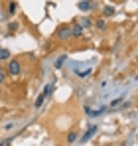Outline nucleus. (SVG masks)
<instances>
[{
  "instance_id": "4",
  "label": "nucleus",
  "mask_w": 138,
  "mask_h": 146,
  "mask_svg": "<svg viewBox=\"0 0 138 146\" xmlns=\"http://www.w3.org/2000/svg\"><path fill=\"white\" fill-rule=\"evenodd\" d=\"M69 32H71V36H81V34H83V26L77 24V22H73L71 28H69Z\"/></svg>"
},
{
  "instance_id": "11",
  "label": "nucleus",
  "mask_w": 138,
  "mask_h": 146,
  "mask_svg": "<svg viewBox=\"0 0 138 146\" xmlns=\"http://www.w3.org/2000/svg\"><path fill=\"white\" fill-rule=\"evenodd\" d=\"M65 59H67V55H61V57H57V61H55V69H59V67L65 63Z\"/></svg>"
},
{
  "instance_id": "3",
  "label": "nucleus",
  "mask_w": 138,
  "mask_h": 146,
  "mask_svg": "<svg viewBox=\"0 0 138 146\" xmlns=\"http://www.w3.org/2000/svg\"><path fill=\"white\" fill-rule=\"evenodd\" d=\"M49 93H51V85H46V87H44V91H42V93L38 95V99H36V109H40V107H42L44 99H46Z\"/></svg>"
},
{
  "instance_id": "2",
  "label": "nucleus",
  "mask_w": 138,
  "mask_h": 146,
  "mask_svg": "<svg viewBox=\"0 0 138 146\" xmlns=\"http://www.w3.org/2000/svg\"><path fill=\"white\" fill-rule=\"evenodd\" d=\"M61 42H65V40H69L71 38V32H69V26H59L57 28V34H55Z\"/></svg>"
},
{
  "instance_id": "14",
  "label": "nucleus",
  "mask_w": 138,
  "mask_h": 146,
  "mask_svg": "<svg viewBox=\"0 0 138 146\" xmlns=\"http://www.w3.org/2000/svg\"><path fill=\"white\" fill-rule=\"evenodd\" d=\"M81 26H85V28H89V26H93V22L89 20V18H81Z\"/></svg>"
},
{
  "instance_id": "8",
  "label": "nucleus",
  "mask_w": 138,
  "mask_h": 146,
  "mask_svg": "<svg viewBox=\"0 0 138 146\" xmlns=\"http://www.w3.org/2000/svg\"><path fill=\"white\" fill-rule=\"evenodd\" d=\"M16 12H18V4L16 2H10L8 4V16H14Z\"/></svg>"
},
{
  "instance_id": "13",
  "label": "nucleus",
  "mask_w": 138,
  "mask_h": 146,
  "mask_svg": "<svg viewBox=\"0 0 138 146\" xmlns=\"http://www.w3.org/2000/svg\"><path fill=\"white\" fill-rule=\"evenodd\" d=\"M8 30H10V34H14V32L18 30V24H16V22H10V24H8Z\"/></svg>"
},
{
  "instance_id": "16",
  "label": "nucleus",
  "mask_w": 138,
  "mask_h": 146,
  "mask_svg": "<svg viewBox=\"0 0 138 146\" xmlns=\"http://www.w3.org/2000/svg\"><path fill=\"white\" fill-rule=\"evenodd\" d=\"M0 95H2V87H0Z\"/></svg>"
},
{
  "instance_id": "6",
  "label": "nucleus",
  "mask_w": 138,
  "mask_h": 146,
  "mask_svg": "<svg viewBox=\"0 0 138 146\" xmlns=\"http://www.w3.org/2000/svg\"><path fill=\"white\" fill-rule=\"evenodd\" d=\"M95 132H97V126L93 124V126H89V130H87V132L83 134V138H81V142H87V140L91 138V136H93V134H95Z\"/></svg>"
},
{
  "instance_id": "5",
  "label": "nucleus",
  "mask_w": 138,
  "mask_h": 146,
  "mask_svg": "<svg viewBox=\"0 0 138 146\" xmlns=\"http://www.w3.org/2000/svg\"><path fill=\"white\" fill-rule=\"evenodd\" d=\"M77 8H79L81 12H89V10H91V8H93V4H91V2H89V0H81V2L77 4Z\"/></svg>"
},
{
  "instance_id": "15",
  "label": "nucleus",
  "mask_w": 138,
  "mask_h": 146,
  "mask_svg": "<svg viewBox=\"0 0 138 146\" xmlns=\"http://www.w3.org/2000/svg\"><path fill=\"white\" fill-rule=\"evenodd\" d=\"M4 79H6V71H4V69H2V67H0V83H2V81H4Z\"/></svg>"
},
{
  "instance_id": "10",
  "label": "nucleus",
  "mask_w": 138,
  "mask_h": 146,
  "mask_svg": "<svg viewBox=\"0 0 138 146\" xmlns=\"http://www.w3.org/2000/svg\"><path fill=\"white\" fill-rule=\"evenodd\" d=\"M97 30H99V32H105V30H107V22H105V20H97Z\"/></svg>"
},
{
  "instance_id": "12",
  "label": "nucleus",
  "mask_w": 138,
  "mask_h": 146,
  "mask_svg": "<svg viewBox=\"0 0 138 146\" xmlns=\"http://www.w3.org/2000/svg\"><path fill=\"white\" fill-rule=\"evenodd\" d=\"M103 14H105V16H113V14H115V8H113V6H105Z\"/></svg>"
},
{
  "instance_id": "9",
  "label": "nucleus",
  "mask_w": 138,
  "mask_h": 146,
  "mask_svg": "<svg viewBox=\"0 0 138 146\" xmlns=\"http://www.w3.org/2000/svg\"><path fill=\"white\" fill-rule=\"evenodd\" d=\"M75 140H77V132H75V130H71V132L67 134V144H73Z\"/></svg>"
},
{
  "instance_id": "7",
  "label": "nucleus",
  "mask_w": 138,
  "mask_h": 146,
  "mask_svg": "<svg viewBox=\"0 0 138 146\" xmlns=\"http://www.w3.org/2000/svg\"><path fill=\"white\" fill-rule=\"evenodd\" d=\"M6 59H10V49L0 48V61H6Z\"/></svg>"
},
{
  "instance_id": "1",
  "label": "nucleus",
  "mask_w": 138,
  "mask_h": 146,
  "mask_svg": "<svg viewBox=\"0 0 138 146\" xmlns=\"http://www.w3.org/2000/svg\"><path fill=\"white\" fill-rule=\"evenodd\" d=\"M20 73H22V65H20V61H18V59H12V61L8 63V69H6V75L18 77Z\"/></svg>"
}]
</instances>
